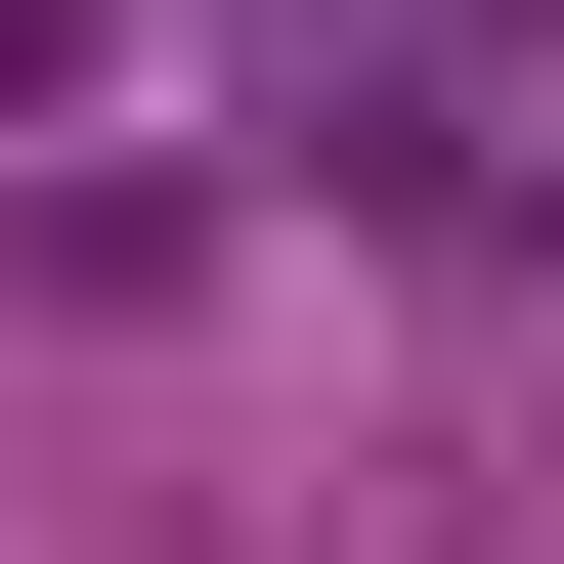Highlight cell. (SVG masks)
<instances>
[{
    "instance_id": "obj_1",
    "label": "cell",
    "mask_w": 564,
    "mask_h": 564,
    "mask_svg": "<svg viewBox=\"0 0 564 564\" xmlns=\"http://www.w3.org/2000/svg\"><path fill=\"white\" fill-rule=\"evenodd\" d=\"M391 174H434V217H478V261H564V44L478 87V131H391Z\"/></svg>"
},
{
    "instance_id": "obj_2",
    "label": "cell",
    "mask_w": 564,
    "mask_h": 564,
    "mask_svg": "<svg viewBox=\"0 0 564 564\" xmlns=\"http://www.w3.org/2000/svg\"><path fill=\"white\" fill-rule=\"evenodd\" d=\"M44 44H87V0H0V131H44Z\"/></svg>"
}]
</instances>
